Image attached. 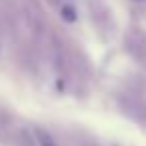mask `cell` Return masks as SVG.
I'll use <instances>...</instances> for the list:
<instances>
[{
	"label": "cell",
	"instance_id": "6da1fadb",
	"mask_svg": "<svg viewBox=\"0 0 146 146\" xmlns=\"http://www.w3.org/2000/svg\"><path fill=\"white\" fill-rule=\"evenodd\" d=\"M50 56H52V66L54 70L60 74V76H66L68 74V54L64 50V44L58 40V38H52L50 40Z\"/></svg>",
	"mask_w": 146,
	"mask_h": 146
},
{
	"label": "cell",
	"instance_id": "7a4b0ae2",
	"mask_svg": "<svg viewBox=\"0 0 146 146\" xmlns=\"http://www.w3.org/2000/svg\"><path fill=\"white\" fill-rule=\"evenodd\" d=\"M120 108L136 122L140 124H146V102L144 100H138V98H132V96H124L120 100Z\"/></svg>",
	"mask_w": 146,
	"mask_h": 146
},
{
	"label": "cell",
	"instance_id": "3957f363",
	"mask_svg": "<svg viewBox=\"0 0 146 146\" xmlns=\"http://www.w3.org/2000/svg\"><path fill=\"white\" fill-rule=\"evenodd\" d=\"M88 6H90V14H92V20L96 22V26H98L100 30H106V32H108L110 22H112V16H110L106 4L102 2V0H90Z\"/></svg>",
	"mask_w": 146,
	"mask_h": 146
},
{
	"label": "cell",
	"instance_id": "277c9868",
	"mask_svg": "<svg viewBox=\"0 0 146 146\" xmlns=\"http://www.w3.org/2000/svg\"><path fill=\"white\" fill-rule=\"evenodd\" d=\"M32 132H34V138H36V146H58L50 132H46L42 128H32Z\"/></svg>",
	"mask_w": 146,
	"mask_h": 146
},
{
	"label": "cell",
	"instance_id": "5b68a950",
	"mask_svg": "<svg viewBox=\"0 0 146 146\" xmlns=\"http://www.w3.org/2000/svg\"><path fill=\"white\" fill-rule=\"evenodd\" d=\"M58 12H60V18H62L64 22H68V24H72V22H76V20H78L76 8H74L72 4H68V2H64V4L58 8Z\"/></svg>",
	"mask_w": 146,
	"mask_h": 146
},
{
	"label": "cell",
	"instance_id": "8992f818",
	"mask_svg": "<svg viewBox=\"0 0 146 146\" xmlns=\"http://www.w3.org/2000/svg\"><path fill=\"white\" fill-rule=\"evenodd\" d=\"M46 2H48V4H50L52 8H60V6H62V4L66 2V0H46Z\"/></svg>",
	"mask_w": 146,
	"mask_h": 146
},
{
	"label": "cell",
	"instance_id": "52a82bcc",
	"mask_svg": "<svg viewBox=\"0 0 146 146\" xmlns=\"http://www.w3.org/2000/svg\"><path fill=\"white\" fill-rule=\"evenodd\" d=\"M134 2H138V4H146V0H134Z\"/></svg>",
	"mask_w": 146,
	"mask_h": 146
}]
</instances>
